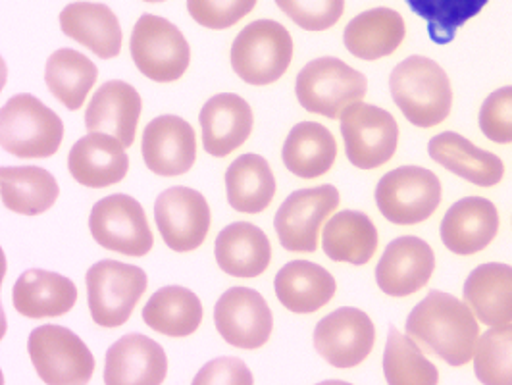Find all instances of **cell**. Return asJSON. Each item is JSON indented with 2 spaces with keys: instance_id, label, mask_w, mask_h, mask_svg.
<instances>
[{
  "instance_id": "6da1fadb",
  "label": "cell",
  "mask_w": 512,
  "mask_h": 385,
  "mask_svg": "<svg viewBox=\"0 0 512 385\" xmlns=\"http://www.w3.org/2000/svg\"><path fill=\"white\" fill-rule=\"evenodd\" d=\"M407 334L426 345L449 366H464L474 360L480 339V324L472 308L464 301L432 291L422 299L407 318Z\"/></svg>"
},
{
  "instance_id": "7a4b0ae2",
  "label": "cell",
  "mask_w": 512,
  "mask_h": 385,
  "mask_svg": "<svg viewBox=\"0 0 512 385\" xmlns=\"http://www.w3.org/2000/svg\"><path fill=\"white\" fill-rule=\"evenodd\" d=\"M393 103L416 128L443 124L453 108V87L445 70L428 56H409L389 77Z\"/></svg>"
},
{
  "instance_id": "3957f363",
  "label": "cell",
  "mask_w": 512,
  "mask_h": 385,
  "mask_svg": "<svg viewBox=\"0 0 512 385\" xmlns=\"http://www.w3.org/2000/svg\"><path fill=\"white\" fill-rule=\"evenodd\" d=\"M2 149L18 158H49L64 139L60 116L33 95H16L2 106Z\"/></svg>"
},
{
  "instance_id": "277c9868",
  "label": "cell",
  "mask_w": 512,
  "mask_h": 385,
  "mask_svg": "<svg viewBox=\"0 0 512 385\" xmlns=\"http://www.w3.org/2000/svg\"><path fill=\"white\" fill-rule=\"evenodd\" d=\"M293 60L291 33L274 20L243 27L231 45V68L249 85L276 83Z\"/></svg>"
},
{
  "instance_id": "5b68a950",
  "label": "cell",
  "mask_w": 512,
  "mask_h": 385,
  "mask_svg": "<svg viewBox=\"0 0 512 385\" xmlns=\"http://www.w3.org/2000/svg\"><path fill=\"white\" fill-rule=\"evenodd\" d=\"M368 79L343 60L322 56L299 72L295 93L299 104L312 114L330 120L341 118L343 110L366 97Z\"/></svg>"
},
{
  "instance_id": "8992f818",
  "label": "cell",
  "mask_w": 512,
  "mask_h": 385,
  "mask_svg": "<svg viewBox=\"0 0 512 385\" xmlns=\"http://www.w3.org/2000/svg\"><path fill=\"white\" fill-rule=\"evenodd\" d=\"M85 282L91 318L101 328L124 326L149 285L145 270L118 260L93 264Z\"/></svg>"
},
{
  "instance_id": "52a82bcc",
  "label": "cell",
  "mask_w": 512,
  "mask_h": 385,
  "mask_svg": "<svg viewBox=\"0 0 512 385\" xmlns=\"http://www.w3.org/2000/svg\"><path fill=\"white\" fill-rule=\"evenodd\" d=\"M129 47L137 70L156 83L178 81L191 62V47L180 29L154 14L137 20Z\"/></svg>"
},
{
  "instance_id": "ba28073f",
  "label": "cell",
  "mask_w": 512,
  "mask_h": 385,
  "mask_svg": "<svg viewBox=\"0 0 512 385\" xmlns=\"http://www.w3.org/2000/svg\"><path fill=\"white\" fill-rule=\"evenodd\" d=\"M441 181L428 168L401 166L387 172L376 185V205L385 220L414 226L434 216L441 203Z\"/></svg>"
},
{
  "instance_id": "9c48e42d",
  "label": "cell",
  "mask_w": 512,
  "mask_h": 385,
  "mask_svg": "<svg viewBox=\"0 0 512 385\" xmlns=\"http://www.w3.org/2000/svg\"><path fill=\"white\" fill-rule=\"evenodd\" d=\"M27 353L45 384L83 385L95 372V357L89 347L62 326L35 328L27 339Z\"/></svg>"
},
{
  "instance_id": "30bf717a",
  "label": "cell",
  "mask_w": 512,
  "mask_h": 385,
  "mask_svg": "<svg viewBox=\"0 0 512 385\" xmlns=\"http://www.w3.org/2000/svg\"><path fill=\"white\" fill-rule=\"evenodd\" d=\"M339 120L345 153L353 166L376 170L393 158L399 145V126L387 110L359 101L347 106Z\"/></svg>"
},
{
  "instance_id": "8fae6325",
  "label": "cell",
  "mask_w": 512,
  "mask_h": 385,
  "mask_svg": "<svg viewBox=\"0 0 512 385\" xmlns=\"http://www.w3.org/2000/svg\"><path fill=\"white\" fill-rule=\"evenodd\" d=\"M89 231L99 247L128 257H145L154 245L143 206L124 193L104 197L93 206Z\"/></svg>"
},
{
  "instance_id": "7c38bea8",
  "label": "cell",
  "mask_w": 512,
  "mask_h": 385,
  "mask_svg": "<svg viewBox=\"0 0 512 385\" xmlns=\"http://www.w3.org/2000/svg\"><path fill=\"white\" fill-rule=\"evenodd\" d=\"M341 203L333 185H318L291 193L276 212L274 228L285 251L314 253L322 224Z\"/></svg>"
},
{
  "instance_id": "4fadbf2b",
  "label": "cell",
  "mask_w": 512,
  "mask_h": 385,
  "mask_svg": "<svg viewBox=\"0 0 512 385\" xmlns=\"http://www.w3.org/2000/svg\"><path fill=\"white\" fill-rule=\"evenodd\" d=\"M374 345L376 326L360 308H337L314 328V349L333 368L359 366L368 359Z\"/></svg>"
},
{
  "instance_id": "5bb4252c",
  "label": "cell",
  "mask_w": 512,
  "mask_h": 385,
  "mask_svg": "<svg viewBox=\"0 0 512 385\" xmlns=\"http://www.w3.org/2000/svg\"><path fill=\"white\" fill-rule=\"evenodd\" d=\"M156 226L164 243L176 253H191L205 243L210 230V206L203 193L170 187L154 203Z\"/></svg>"
},
{
  "instance_id": "9a60e30c",
  "label": "cell",
  "mask_w": 512,
  "mask_h": 385,
  "mask_svg": "<svg viewBox=\"0 0 512 385\" xmlns=\"http://www.w3.org/2000/svg\"><path fill=\"white\" fill-rule=\"evenodd\" d=\"M214 324L226 343L253 351L268 343L274 330V314L255 289L231 287L214 307Z\"/></svg>"
},
{
  "instance_id": "2e32d148",
  "label": "cell",
  "mask_w": 512,
  "mask_h": 385,
  "mask_svg": "<svg viewBox=\"0 0 512 385\" xmlns=\"http://www.w3.org/2000/svg\"><path fill=\"white\" fill-rule=\"evenodd\" d=\"M141 153L156 176H183L197 160L195 129L180 116H158L143 131Z\"/></svg>"
},
{
  "instance_id": "e0dca14e",
  "label": "cell",
  "mask_w": 512,
  "mask_h": 385,
  "mask_svg": "<svg viewBox=\"0 0 512 385\" xmlns=\"http://www.w3.org/2000/svg\"><path fill=\"white\" fill-rule=\"evenodd\" d=\"M436 270L434 249L420 237L391 241L376 266V283L389 297H409L426 287Z\"/></svg>"
},
{
  "instance_id": "ac0fdd59",
  "label": "cell",
  "mask_w": 512,
  "mask_h": 385,
  "mask_svg": "<svg viewBox=\"0 0 512 385\" xmlns=\"http://www.w3.org/2000/svg\"><path fill=\"white\" fill-rule=\"evenodd\" d=\"M166 374V353L147 335H124L106 351V385H158L166 380Z\"/></svg>"
},
{
  "instance_id": "d6986e66",
  "label": "cell",
  "mask_w": 512,
  "mask_h": 385,
  "mask_svg": "<svg viewBox=\"0 0 512 385\" xmlns=\"http://www.w3.org/2000/svg\"><path fill=\"white\" fill-rule=\"evenodd\" d=\"M499 233L497 206L484 197H466L451 206L441 222L443 245L459 255L482 253Z\"/></svg>"
},
{
  "instance_id": "ffe728a7",
  "label": "cell",
  "mask_w": 512,
  "mask_h": 385,
  "mask_svg": "<svg viewBox=\"0 0 512 385\" xmlns=\"http://www.w3.org/2000/svg\"><path fill=\"white\" fill-rule=\"evenodd\" d=\"M141 108V95L133 85L120 79L106 81L85 110V128L89 133H108L124 147H131Z\"/></svg>"
},
{
  "instance_id": "44dd1931",
  "label": "cell",
  "mask_w": 512,
  "mask_h": 385,
  "mask_svg": "<svg viewBox=\"0 0 512 385\" xmlns=\"http://www.w3.org/2000/svg\"><path fill=\"white\" fill-rule=\"evenodd\" d=\"M126 147L108 133H89L81 137L68 154V170L83 187L103 189L128 176Z\"/></svg>"
},
{
  "instance_id": "7402d4cb",
  "label": "cell",
  "mask_w": 512,
  "mask_h": 385,
  "mask_svg": "<svg viewBox=\"0 0 512 385\" xmlns=\"http://www.w3.org/2000/svg\"><path fill=\"white\" fill-rule=\"evenodd\" d=\"M199 122L206 153L224 158L251 137L255 116L245 99L233 93H222L206 101Z\"/></svg>"
},
{
  "instance_id": "603a6c76",
  "label": "cell",
  "mask_w": 512,
  "mask_h": 385,
  "mask_svg": "<svg viewBox=\"0 0 512 385\" xmlns=\"http://www.w3.org/2000/svg\"><path fill=\"white\" fill-rule=\"evenodd\" d=\"M428 153L451 174L480 187L499 185L505 176V164L497 154L476 147L455 131H443L432 137Z\"/></svg>"
},
{
  "instance_id": "cb8c5ba5",
  "label": "cell",
  "mask_w": 512,
  "mask_h": 385,
  "mask_svg": "<svg viewBox=\"0 0 512 385\" xmlns=\"http://www.w3.org/2000/svg\"><path fill=\"white\" fill-rule=\"evenodd\" d=\"M214 255L228 276L253 280L268 270L272 245L268 235L255 224L235 222L218 233Z\"/></svg>"
},
{
  "instance_id": "d4e9b609",
  "label": "cell",
  "mask_w": 512,
  "mask_h": 385,
  "mask_svg": "<svg viewBox=\"0 0 512 385\" xmlns=\"http://www.w3.org/2000/svg\"><path fill=\"white\" fill-rule=\"evenodd\" d=\"M64 35L83 45L103 60L122 51V27L116 14L99 2H74L60 12Z\"/></svg>"
},
{
  "instance_id": "484cf974",
  "label": "cell",
  "mask_w": 512,
  "mask_h": 385,
  "mask_svg": "<svg viewBox=\"0 0 512 385\" xmlns=\"http://www.w3.org/2000/svg\"><path fill=\"white\" fill-rule=\"evenodd\" d=\"M76 301V283L49 270H27L12 289L14 308L33 320L64 316Z\"/></svg>"
},
{
  "instance_id": "4316f807",
  "label": "cell",
  "mask_w": 512,
  "mask_h": 385,
  "mask_svg": "<svg viewBox=\"0 0 512 385\" xmlns=\"http://www.w3.org/2000/svg\"><path fill=\"white\" fill-rule=\"evenodd\" d=\"M464 303L478 322L503 326L512 322V266L487 262L470 272L464 282Z\"/></svg>"
},
{
  "instance_id": "83f0119b",
  "label": "cell",
  "mask_w": 512,
  "mask_h": 385,
  "mask_svg": "<svg viewBox=\"0 0 512 385\" xmlns=\"http://www.w3.org/2000/svg\"><path fill=\"white\" fill-rule=\"evenodd\" d=\"M407 26L403 16L391 8H372L355 16L345 27V49L360 60H380L397 51L405 41Z\"/></svg>"
},
{
  "instance_id": "f1b7e54d",
  "label": "cell",
  "mask_w": 512,
  "mask_h": 385,
  "mask_svg": "<svg viewBox=\"0 0 512 385\" xmlns=\"http://www.w3.org/2000/svg\"><path fill=\"white\" fill-rule=\"evenodd\" d=\"M274 287L283 308L295 314H312L326 307L337 291L332 274L308 260L287 262L278 272Z\"/></svg>"
},
{
  "instance_id": "f546056e",
  "label": "cell",
  "mask_w": 512,
  "mask_h": 385,
  "mask_svg": "<svg viewBox=\"0 0 512 385\" xmlns=\"http://www.w3.org/2000/svg\"><path fill=\"white\" fill-rule=\"evenodd\" d=\"M285 168L301 178L316 180L328 174L337 158L332 131L316 122H301L289 131L282 151Z\"/></svg>"
},
{
  "instance_id": "4dcf8cb0",
  "label": "cell",
  "mask_w": 512,
  "mask_h": 385,
  "mask_svg": "<svg viewBox=\"0 0 512 385\" xmlns=\"http://www.w3.org/2000/svg\"><path fill=\"white\" fill-rule=\"evenodd\" d=\"M378 241L374 222L359 210L337 212L322 231L324 253L333 262H349L355 266H362L374 258Z\"/></svg>"
},
{
  "instance_id": "1f68e13d",
  "label": "cell",
  "mask_w": 512,
  "mask_h": 385,
  "mask_svg": "<svg viewBox=\"0 0 512 385\" xmlns=\"http://www.w3.org/2000/svg\"><path fill=\"white\" fill-rule=\"evenodd\" d=\"M226 195L233 210L241 214L264 212L276 195V178L266 158L243 154L226 172Z\"/></svg>"
},
{
  "instance_id": "d6a6232c",
  "label": "cell",
  "mask_w": 512,
  "mask_h": 385,
  "mask_svg": "<svg viewBox=\"0 0 512 385\" xmlns=\"http://www.w3.org/2000/svg\"><path fill=\"white\" fill-rule=\"evenodd\" d=\"M143 322L158 334L189 337L203 322V303L187 287L168 285L154 293L143 308Z\"/></svg>"
},
{
  "instance_id": "836d02e7",
  "label": "cell",
  "mask_w": 512,
  "mask_h": 385,
  "mask_svg": "<svg viewBox=\"0 0 512 385\" xmlns=\"http://www.w3.org/2000/svg\"><path fill=\"white\" fill-rule=\"evenodd\" d=\"M0 187L4 206L22 216L47 212L60 195L56 178L37 166H4L0 170Z\"/></svg>"
},
{
  "instance_id": "e575fe53",
  "label": "cell",
  "mask_w": 512,
  "mask_h": 385,
  "mask_svg": "<svg viewBox=\"0 0 512 385\" xmlns=\"http://www.w3.org/2000/svg\"><path fill=\"white\" fill-rule=\"evenodd\" d=\"M97 79L99 68L95 62L74 49L52 52L47 60V87L68 110H79L83 106Z\"/></svg>"
},
{
  "instance_id": "d590c367",
  "label": "cell",
  "mask_w": 512,
  "mask_h": 385,
  "mask_svg": "<svg viewBox=\"0 0 512 385\" xmlns=\"http://www.w3.org/2000/svg\"><path fill=\"white\" fill-rule=\"evenodd\" d=\"M384 374L389 385H436L439 372L422 355L416 341L397 328L387 334L384 353Z\"/></svg>"
},
{
  "instance_id": "8d00e7d4",
  "label": "cell",
  "mask_w": 512,
  "mask_h": 385,
  "mask_svg": "<svg viewBox=\"0 0 512 385\" xmlns=\"http://www.w3.org/2000/svg\"><path fill=\"white\" fill-rule=\"evenodd\" d=\"M489 0H407L410 10L428 24V35L436 45L455 39L457 29L478 16Z\"/></svg>"
},
{
  "instance_id": "74e56055",
  "label": "cell",
  "mask_w": 512,
  "mask_h": 385,
  "mask_svg": "<svg viewBox=\"0 0 512 385\" xmlns=\"http://www.w3.org/2000/svg\"><path fill=\"white\" fill-rule=\"evenodd\" d=\"M476 378L486 385H512V322L491 326L474 353Z\"/></svg>"
},
{
  "instance_id": "f35d334b",
  "label": "cell",
  "mask_w": 512,
  "mask_h": 385,
  "mask_svg": "<svg viewBox=\"0 0 512 385\" xmlns=\"http://www.w3.org/2000/svg\"><path fill=\"white\" fill-rule=\"evenodd\" d=\"M276 4L291 22L307 31H326L345 12V0H276Z\"/></svg>"
},
{
  "instance_id": "ab89813d",
  "label": "cell",
  "mask_w": 512,
  "mask_h": 385,
  "mask_svg": "<svg viewBox=\"0 0 512 385\" xmlns=\"http://www.w3.org/2000/svg\"><path fill=\"white\" fill-rule=\"evenodd\" d=\"M258 0H187L189 16L206 29H228L253 12Z\"/></svg>"
},
{
  "instance_id": "60d3db41",
  "label": "cell",
  "mask_w": 512,
  "mask_h": 385,
  "mask_svg": "<svg viewBox=\"0 0 512 385\" xmlns=\"http://www.w3.org/2000/svg\"><path fill=\"white\" fill-rule=\"evenodd\" d=\"M478 124L489 141L499 145L512 143V85L487 97L480 108Z\"/></svg>"
},
{
  "instance_id": "b9f144b4",
  "label": "cell",
  "mask_w": 512,
  "mask_h": 385,
  "mask_svg": "<svg viewBox=\"0 0 512 385\" xmlns=\"http://www.w3.org/2000/svg\"><path fill=\"white\" fill-rule=\"evenodd\" d=\"M255 378L243 360L233 357L210 360L193 378V385H253Z\"/></svg>"
},
{
  "instance_id": "7bdbcfd3",
  "label": "cell",
  "mask_w": 512,
  "mask_h": 385,
  "mask_svg": "<svg viewBox=\"0 0 512 385\" xmlns=\"http://www.w3.org/2000/svg\"><path fill=\"white\" fill-rule=\"evenodd\" d=\"M145 2H164V0H145Z\"/></svg>"
}]
</instances>
